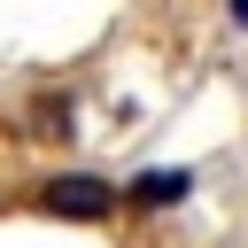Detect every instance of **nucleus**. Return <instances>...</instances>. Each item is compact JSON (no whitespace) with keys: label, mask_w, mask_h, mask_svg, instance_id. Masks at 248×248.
I'll return each mask as SVG.
<instances>
[{"label":"nucleus","mask_w":248,"mask_h":248,"mask_svg":"<svg viewBox=\"0 0 248 248\" xmlns=\"http://www.w3.org/2000/svg\"><path fill=\"white\" fill-rule=\"evenodd\" d=\"M31 132H39V140H70V132H78V124H70V101H62V93H46V101L31 108Z\"/></svg>","instance_id":"obj_3"},{"label":"nucleus","mask_w":248,"mask_h":248,"mask_svg":"<svg viewBox=\"0 0 248 248\" xmlns=\"http://www.w3.org/2000/svg\"><path fill=\"white\" fill-rule=\"evenodd\" d=\"M31 202L46 217H70V225H108L124 209V186H108L101 170H54V178L31 186Z\"/></svg>","instance_id":"obj_1"},{"label":"nucleus","mask_w":248,"mask_h":248,"mask_svg":"<svg viewBox=\"0 0 248 248\" xmlns=\"http://www.w3.org/2000/svg\"><path fill=\"white\" fill-rule=\"evenodd\" d=\"M186 186H194L186 170H140V178L124 186V202H132V209H178V202H186Z\"/></svg>","instance_id":"obj_2"}]
</instances>
